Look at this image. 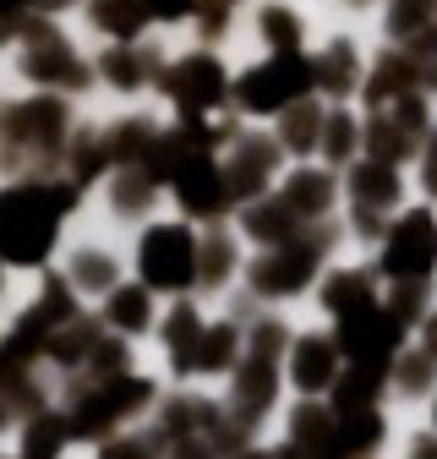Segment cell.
I'll use <instances>...</instances> for the list:
<instances>
[{
  "label": "cell",
  "instance_id": "1",
  "mask_svg": "<svg viewBox=\"0 0 437 459\" xmlns=\"http://www.w3.org/2000/svg\"><path fill=\"white\" fill-rule=\"evenodd\" d=\"M77 203V186H44V181H22L12 192H0V257L12 263H44V252L55 247L61 213Z\"/></svg>",
  "mask_w": 437,
  "mask_h": 459
},
{
  "label": "cell",
  "instance_id": "2",
  "mask_svg": "<svg viewBox=\"0 0 437 459\" xmlns=\"http://www.w3.org/2000/svg\"><path fill=\"white\" fill-rule=\"evenodd\" d=\"M306 88H312V66L301 61L296 49H279V61H268V66H257V72H246L236 82V99L252 115H273V109L306 99Z\"/></svg>",
  "mask_w": 437,
  "mask_h": 459
},
{
  "label": "cell",
  "instance_id": "3",
  "mask_svg": "<svg viewBox=\"0 0 437 459\" xmlns=\"http://www.w3.org/2000/svg\"><path fill=\"white\" fill-rule=\"evenodd\" d=\"M142 279L153 290H186L197 279V236L186 224H159L142 236Z\"/></svg>",
  "mask_w": 437,
  "mask_h": 459
},
{
  "label": "cell",
  "instance_id": "4",
  "mask_svg": "<svg viewBox=\"0 0 437 459\" xmlns=\"http://www.w3.org/2000/svg\"><path fill=\"white\" fill-rule=\"evenodd\" d=\"M148 394H153L148 377H109L104 388H93V394L77 399V411H72L66 432H72V437H99L109 421H121V416L142 411V405H148Z\"/></svg>",
  "mask_w": 437,
  "mask_h": 459
},
{
  "label": "cell",
  "instance_id": "5",
  "mask_svg": "<svg viewBox=\"0 0 437 459\" xmlns=\"http://www.w3.org/2000/svg\"><path fill=\"white\" fill-rule=\"evenodd\" d=\"M399 339H405V323L372 301L339 312V351H350V361H389L394 367Z\"/></svg>",
  "mask_w": 437,
  "mask_h": 459
},
{
  "label": "cell",
  "instance_id": "6",
  "mask_svg": "<svg viewBox=\"0 0 437 459\" xmlns=\"http://www.w3.org/2000/svg\"><path fill=\"white\" fill-rule=\"evenodd\" d=\"M432 263H437V224L426 208H416L394 224L389 252H382V273L389 279H426Z\"/></svg>",
  "mask_w": 437,
  "mask_h": 459
},
{
  "label": "cell",
  "instance_id": "7",
  "mask_svg": "<svg viewBox=\"0 0 437 459\" xmlns=\"http://www.w3.org/2000/svg\"><path fill=\"white\" fill-rule=\"evenodd\" d=\"M317 252H322V241H279V252L257 257L252 284L262 296H290V290H301V284L317 273Z\"/></svg>",
  "mask_w": 437,
  "mask_h": 459
},
{
  "label": "cell",
  "instance_id": "8",
  "mask_svg": "<svg viewBox=\"0 0 437 459\" xmlns=\"http://www.w3.org/2000/svg\"><path fill=\"white\" fill-rule=\"evenodd\" d=\"M164 88H170V99H176L186 115H202V109H213L218 99L230 93V82H225V72H218L213 55H186V61L164 77Z\"/></svg>",
  "mask_w": 437,
  "mask_h": 459
},
{
  "label": "cell",
  "instance_id": "9",
  "mask_svg": "<svg viewBox=\"0 0 437 459\" xmlns=\"http://www.w3.org/2000/svg\"><path fill=\"white\" fill-rule=\"evenodd\" d=\"M426 126V104L416 99V93H399V109L394 115H377V121L366 126V148H372V159H389V164H399L410 148H416V132Z\"/></svg>",
  "mask_w": 437,
  "mask_h": 459
},
{
  "label": "cell",
  "instance_id": "10",
  "mask_svg": "<svg viewBox=\"0 0 437 459\" xmlns=\"http://www.w3.org/2000/svg\"><path fill=\"white\" fill-rule=\"evenodd\" d=\"M22 66H28V77H39V82H61V88H82V82H88V66H77L72 49H66V39L49 33V28H33V49H28Z\"/></svg>",
  "mask_w": 437,
  "mask_h": 459
},
{
  "label": "cell",
  "instance_id": "11",
  "mask_svg": "<svg viewBox=\"0 0 437 459\" xmlns=\"http://www.w3.org/2000/svg\"><path fill=\"white\" fill-rule=\"evenodd\" d=\"M0 121H6L12 143H44V148H55V143H61V126H66V104L61 99H33V104L6 109Z\"/></svg>",
  "mask_w": 437,
  "mask_h": 459
},
{
  "label": "cell",
  "instance_id": "12",
  "mask_svg": "<svg viewBox=\"0 0 437 459\" xmlns=\"http://www.w3.org/2000/svg\"><path fill=\"white\" fill-rule=\"evenodd\" d=\"M273 164H279V143L241 137V143H236V159H230V169H225V192H230V197H257Z\"/></svg>",
  "mask_w": 437,
  "mask_h": 459
},
{
  "label": "cell",
  "instance_id": "13",
  "mask_svg": "<svg viewBox=\"0 0 437 459\" xmlns=\"http://www.w3.org/2000/svg\"><path fill=\"white\" fill-rule=\"evenodd\" d=\"M268 405H273V356L252 351L241 361V372H236V416H241V427L257 421Z\"/></svg>",
  "mask_w": 437,
  "mask_h": 459
},
{
  "label": "cell",
  "instance_id": "14",
  "mask_svg": "<svg viewBox=\"0 0 437 459\" xmlns=\"http://www.w3.org/2000/svg\"><path fill=\"white\" fill-rule=\"evenodd\" d=\"M285 459H339L334 448V421L322 405H301L296 411V443L285 448Z\"/></svg>",
  "mask_w": 437,
  "mask_h": 459
},
{
  "label": "cell",
  "instance_id": "15",
  "mask_svg": "<svg viewBox=\"0 0 437 459\" xmlns=\"http://www.w3.org/2000/svg\"><path fill=\"white\" fill-rule=\"evenodd\" d=\"M334 367H339V344L334 339H301L296 361H290V377H296V388L317 394V388L334 383Z\"/></svg>",
  "mask_w": 437,
  "mask_h": 459
},
{
  "label": "cell",
  "instance_id": "16",
  "mask_svg": "<svg viewBox=\"0 0 437 459\" xmlns=\"http://www.w3.org/2000/svg\"><path fill=\"white\" fill-rule=\"evenodd\" d=\"M382 443V421H377V411L372 405H345L339 411V427H334V448H339V459L345 454H372Z\"/></svg>",
  "mask_w": 437,
  "mask_h": 459
},
{
  "label": "cell",
  "instance_id": "17",
  "mask_svg": "<svg viewBox=\"0 0 437 459\" xmlns=\"http://www.w3.org/2000/svg\"><path fill=\"white\" fill-rule=\"evenodd\" d=\"M350 192H356L361 208H389L399 197V169L389 159H372V164H361L350 176Z\"/></svg>",
  "mask_w": 437,
  "mask_h": 459
},
{
  "label": "cell",
  "instance_id": "18",
  "mask_svg": "<svg viewBox=\"0 0 437 459\" xmlns=\"http://www.w3.org/2000/svg\"><path fill=\"white\" fill-rule=\"evenodd\" d=\"M296 224H301V213H296L290 203H252V208H246V236H257V241H268V247L296 241Z\"/></svg>",
  "mask_w": 437,
  "mask_h": 459
},
{
  "label": "cell",
  "instance_id": "19",
  "mask_svg": "<svg viewBox=\"0 0 437 459\" xmlns=\"http://www.w3.org/2000/svg\"><path fill=\"white\" fill-rule=\"evenodd\" d=\"M416 77H421V66L410 61V55H382V66H377V72H372V82H366V99L382 109L389 99L410 93V88H416Z\"/></svg>",
  "mask_w": 437,
  "mask_h": 459
},
{
  "label": "cell",
  "instance_id": "20",
  "mask_svg": "<svg viewBox=\"0 0 437 459\" xmlns=\"http://www.w3.org/2000/svg\"><path fill=\"white\" fill-rule=\"evenodd\" d=\"M285 203L296 213H322L334 203V176H322V169H296L290 186H285Z\"/></svg>",
  "mask_w": 437,
  "mask_h": 459
},
{
  "label": "cell",
  "instance_id": "21",
  "mask_svg": "<svg viewBox=\"0 0 437 459\" xmlns=\"http://www.w3.org/2000/svg\"><path fill=\"white\" fill-rule=\"evenodd\" d=\"M93 22L104 28V33H116V39H137L142 33V22H148V6L142 0H99L93 6Z\"/></svg>",
  "mask_w": 437,
  "mask_h": 459
},
{
  "label": "cell",
  "instance_id": "22",
  "mask_svg": "<svg viewBox=\"0 0 437 459\" xmlns=\"http://www.w3.org/2000/svg\"><path fill=\"white\" fill-rule=\"evenodd\" d=\"M153 143H159V137H153V126H148V121H121L116 132H109L104 153H109V159H121V164H132V159H137V164H148Z\"/></svg>",
  "mask_w": 437,
  "mask_h": 459
},
{
  "label": "cell",
  "instance_id": "23",
  "mask_svg": "<svg viewBox=\"0 0 437 459\" xmlns=\"http://www.w3.org/2000/svg\"><path fill=\"white\" fill-rule=\"evenodd\" d=\"M312 82L322 88V93H350V82H356V49L350 44H334L322 55V61L312 66Z\"/></svg>",
  "mask_w": 437,
  "mask_h": 459
},
{
  "label": "cell",
  "instance_id": "24",
  "mask_svg": "<svg viewBox=\"0 0 437 459\" xmlns=\"http://www.w3.org/2000/svg\"><path fill=\"white\" fill-rule=\"evenodd\" d=\"M230 361H236V328H230V323H218V328L197 333L192 372H218V367H230Z\"/></svg>",
  "mask_w": 437,
  "mask_h": 459
},
{
  "label": "cell",
  "instance_id": "25",
  "mask_svg": "<svg viewBox=\"0 0 437 459\" xmlns=\"http://www.w3.org/2000/svg\"><path fill=\"white\" fill-rule=\"evenodd\" d=\"M317 132H322V109L317 104H306V99H296V104H285V148H296V153H306L312 143H317Z\"/></svg>",
  "mask_w": 437,
  "mask_h": 459
},
{
  "label": "cell",
  "instance_id": "26",
  "mask_svg": "<svg viewBox=\"0 0 437 459\" xmlns=\"http://www.w3.org/2000/svg\"><path fill=\"white\" fill-rule=\"evenodd\" d=\"M197 333H202L197 312H192V307H176L170 328H164V339H170V361H176V372H192V356H197Z\"/></svg>",
  "mask_w": 437,
  "mask_h": 459
},
{
  "label": "cell",
  "instance_id": "27",
  "mask_svg": "<svg viewBox=\"0 0 437 459\" xmlns=\"http://www.w3.org/2000/svg\"><path fill=\"white\" fill-rule=\"evenodd\" d=\"M93 339H99V328H93V323H82V317H66V333H55V339H49V356L61 361V367H77V361H88Z\"/></svg>",
  "mask_w": 437,
  "mask_h": 459
},
{
  "label": "cell",
  "instance_id": "28",
  "mask_svg": "<svg viewBox=\"0 0 437 459\" xmlns=\"http://www.w3.org/2000/svg\"><path fill=\"white\" fill-rule=\"evenodd\" d=\"M66 437H72V432H66V421H61V416H33V421H28L22 459H55Z\"/></svg>",
  "mask_w": 437,
  "mask_h": 459
},
{
  "label": "cell",
  "instance_id": "29",
  "mask_svg": "<svg viewBox=\"0 0 437 459\" xmlns=\"http://www.w3.org/2000/svg\"><path fill=\"white\" fill-rule=\"evenodd\" d=\"M148 72H153V55L148 49H109V61H104V77L116 82V88H137Z\"/></svg>",
  "mask_w": 437,
  "mask_h": 459
},
{
  "label": "cell",
  "instance_id": "30",
  "mask_svg": "<svg viewBox=\"0 0 437 459\" xmlns=\"http://www.w3.org/2000/svg\"><path fill=\"white\" fill-rule=\"evenodd\" d=\"M322 301H328V312H350V307H366V301H372V279H366V273H339V279H328Z\"/></svg>",
  "mask_w": 437,
  "mask_h": 459
},
{
  "label": "cell",
  "instance_id": "31",
  "mask_svg": "<svg viewBox=\"0 0 437 459\" xmlns=\"http://www.w3.org/2000/svg\"><path fill=\"white\" fill-rule=\"evenodd\" d=\"M230 268H236V247H230V236H218V230H213V236L202 241V257H197V279L202 284H218Z\"/></svg>",
  "mask_w": 437,
  "mask_h": 459
},
{
  "label": "cell",
  "instance_id": "32",
  "mask_svg": "<svg viewBox=\"0 0 437 459\" xmlns=\"http://www.w3.org/2000/svg\"><path fill=\"white\" fill-rule=\"evenodd\" d=\"M109 323L142 333L148 328V290H109Z\"/></svg>",
  "mask_w": 437,
  "mask_h": 459
},
{
  "label": "cell",
  "instance_id": "33",
  "mask_svg": "<svg viewBox=\"0 0 437 459\" xmlns=\"http://www.w3.org/2000/svg\"><path fill=\"white\" fill-rule=\"evenodd\" d=\"M356 121H350V115H322V148H328V159H350V148H356Z\"/></svg>",
  "mask_w": 437,
  "mask_h": 459
},
{
  "label": "cell",
  "instance_id": "34",
  "mask_svg": "<svg viewBox=\"0 0 437 459\" xmlns=\"http://www.w3.org/2000/svg\"><path fill=\"white\" fill-rule=\"evenodd\" d=\"M72 279L82 284V290H109V284H116V263L99 257V252H82V257L72 263Z\"/></svg>",
  "mask_w": 437,
  "mask_h": 459
},
{
  "label": "cell",
  "instance_id": "35",
  "mask_svg": "<svg viewBox=\"0 0 437 459\" xmlns=\"http://www.w3.org/2000/svg\"><path fill=\"white\" fill-rule=\"evenodd\" d=\"M262 33L273 39V49H301V28L285 6H262Z\"/></svg>",
  "mask_w": 437,
  "mask_h": 459
},
{
  "label": "cell",
  "instance_id": "36",
  "mask_svg": "<svg viewBox=\"0 0 437 459\" xmlns=\"http://www.w3.org/2000/svg\"><path fill=\"white\" fill-rule=\"evenodd\" d=\"M148 197H153V176H148V169H137V176H132V169H126V176L116 181V208H148Z\"/></svg>",
  "mask_w": 437,
  "mask_h": 459
},
{
  "label": "cell",
  "instance_id": "37",
  "mask_svg": "<svg viewBox=\"0 0 437 459\" xmlns=\"http://www.w3.org/2000/svg\"><path fill=\"white\" fill-rule=\"evenodd\" d=\"M421 22H432V0H394L389 6V33H416Z\"/></svg>",
  "mask_w": 437,
  "mask_h": 459
},
{
  "label": "cell",
  "instance_id": "38",
  "mask_svg": "<svg viewBox=\"0 0 437 459\" xmlns=\"http://www.w3.org/2000/svg\"><path fill=\"white\" fill-rule=\"evenodd\" d=\"M394 361H399V356H394ZM394 377H399L405 394H421V388L432 383V356H405V361L394 367Z\"/></svg>",
  "mask_w": 437,
  "mask_h": 459
},
{
  "label": "cell",
  "instance_id": "39",
  "mask_svg": "<svg viewBox=\"0 0 437 459\" xmlns=\"http://www.w3.org/2000/svg\"><path fill=\"white\" fill-rule=\"evenodd\" d=\"M421 301H426V284L421 279H399V296H394V317L410 328L416 317H421Z\"/></svg>",
  "mask_w": 437,
  "mask_h": 459
},
{
  "label": "cell",
  "instance_id": "40",
  "mask_svg": "<svg viewBox=\"0 0 437 459\" xmlns=\"http://www.w3.org/2000/svg\"><path fill=\"white\" fill-rule=\"evenodd\" d=\"M72 169H77V181H93L99 169H104V148H99V143H77V153H72Z\"/></svg>",
  "mask_w": 437,
  "mask_h": 459
},
{
  "label": "cell",
  "instance_id": "41",
  "mask_svg": "<svg viewBox=\"0 0 437 459\" xmlns=\"http://www.w3.org/2000/svg\"><path fill=\"white\" fill-rule=\"evenodd\" d=\"M121 356H126V351H121V339H104V344H93V356H88V361L109 377V372H121Z\"/></svg>",
  "mask_w": 437,
  "mask_h": 459
},
{
  "label": "cell",
  "instance_id": "42",
  "mask_svg": "<svg viewBox=\"0 0 437 459\" xmlns=\"http://www.w3.org/2000/svg\"><path fill=\"white\" fill-rule=\"evenodd\" d=\"M142 6H148V17L176 22V17H192V6H197V0H142Z\"/></svg>",
  "mask_w": 437,
  "mask_h": 459
},
{
  "label": "cell",
  "instance_id": "43",
  "mask_svg": "<svg viewBox=\"0 0 437 459\" xmlns=\"http://www.w3.org/2000/svg\"><path fill=\"white\" fill-rule=\"evenodd\" d=\"M176 459H213V448L197 437H176Z\"/></svg>",
  "mask_w": 437,
  "mask_h": 459
},
{
  "label": "cell",
  "instance_id": "44",
  "mask_svg": "<svg viewBox=\"0 0 437 459\" xmlns=\"http://www.w3.org/2000/svg\"><path fill=\"white\" fill-rule=\"evenodd\" d=\"M104 459H148V454H142V443H109Z\"/></svg>",
  "mask_w": 437,
  "mask_h": 459
},
{
  "label": "cell",
  "instance_id": "45",
  "mask_svg": "<svg viewBox=\"0 0 437 459\" xmlns=\"http://www.w3.org/2000/svg\"><path fill=\"white\" fill-rule=\"evenodd\" d=\"M426 192H437V143L426 148Z\"/></svg>",
  "mask_w": 437,
  "mask_h": 459
},
{
  "label": "cell",
  "instance_id": "46",
  "mask_svg": "<svg viewBox=\"0 0 437 459\" xmlns=\"http://www.w3.org/2000/svg\"><path fill=\"white\" fill-rule=\"evenodd\" d=\"M410 459H437V443H432V437H416V454H410Z\"/></svg>",
  "mask_w": 437,
  "mask_h": 459
},
{
  "label": "cell",
  "instance_id": "47",
  "mask_svg": "<svg viewBox=\"0 0 437 459\" xmlns=\"http://www.w3.org/2000/svg\"><path fill=\"white\" fill-rule=\"evenodd\" d=\"M426 351H432V361H437V317L426 323Z\"/></svg>",
  "mask_w": 437,
  "mask_h": 459
},
{
  "label": "cell",
  "instance_id": "48",
  "mask_svg": "<svg viewBox=\"0 0 437 459\" xmlns=\"http://www.w3.org/2000/svg\"><path fill=\"white\" fill-rule=\"evenodd\" d=\"M17 6H28V0H0V12H17Z\"/></svg>",
  "mask_w": 437,
  "mask_h": 459
},
{
  "label": "cell",
  "instance_id": "49",
  "mask_svg": "<svg viewBox=\"0 0 437 459\" xmlns=\"http://www.w3.org/2000/svg\"><path fill=\"white\" fill-rule=\"evenodd\" d=\"M236 459H268V454H236Z\"/></svg>",
  "mask_w": 437,
  "mask_h": 459
},
{
  "label": "cell",
  "instance_id": "50",
  "mask_svg": "<svg viewBox=\"0 0 437 459\" xmlns=\"http://www.w3.org/2000/svg\"><path fill=\"white\" fill-rule=\"evenodd\" d=\"M0 421H6V411H0Z\"/></svg>",
  "mask_w": 437,
  "mask_h": 459
},
{
  "label": "cell",
  "instance_id": "51",
  "mask_svg": "<svg viewBox=\"0 0 437 459\" xmlns=\"http://www.w3.org/2000/svg\"><path fill=\"white\" fill-rule=\"evenodd\" d=\"M0 33H6V22H0Z\"/></svg>",
  "mask_w": 437,
  "mask_h": 459
},
{
  "label": "cell",
  "instance_id": "52",
  "mask_svg": "<svg viewBox=\"0 0 437 459\" xmlns=\"http://www.w3.org/2000/svg\"><path fill=\"white\" fill-rule=\"evenodd\" d=\"M432 77H437V66H432Z\"/></svg>",
  "mask_w": 437,
  "mask_h": 459
}]
</instances>
